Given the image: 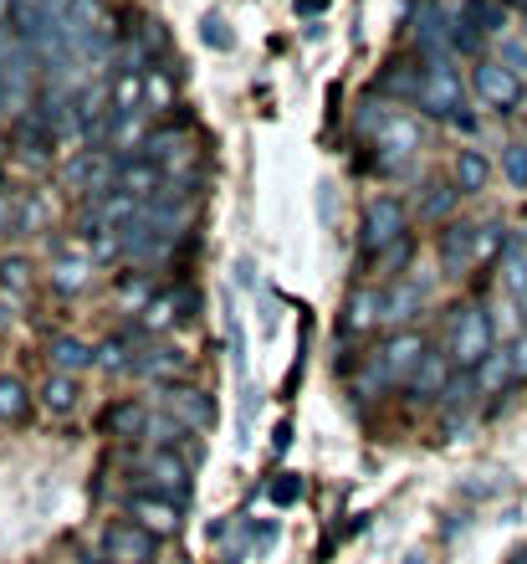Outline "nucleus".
<instances>
[{
  "label": "nucleus",
  "instance_id": "nucleus-5",
  "mask_svg": "<svg viewBox=\"0 0 527 564\" xmlns=\"http://www.w3.org/2000/svg\"><path fill=\"white\" fill-rule=\"evenodd\" d=\"M451 31H455V11L440 6V0H420L410 15V42L425 62H440V57H455L451 52Z\"/></svg>",
  "mask_w": 527,
  "mask_h": 564
},
{
  "label": "nucleus",
  "instance_id": "nucleus-28",
  "mask_svg": "<svg viewBox=\"0 0 527 564\" xmlns=\"http://www.w3.org/2000/svg\"><path fill=\"white\" fill-rule=\"evenodd\" d=\"M144 421H149V411L139 401H118V405H108V411H103V431H108V436H133V431L144 436Z\"/></svg>",
  "mask_w": 527,
  "mask_h": 564
},
{
  "label": "nucleus",
  "instance_id": "nucleus-41",
  "mask_svg": "<svg viewBox=\"0 0 527 564\" xmlns=\"http://www.w3.org/2000/svg\"><path fill=\"white\" fill-rule=\"evenodd\" d=\"M328 11V0H297V15H322Z\"/></svg>",
  "mask_w": 527,
  "mask_h": 564
},
{
  "label": "nucleus",
  "instance_id": "nucleus-1",
  "mask_svg": "<svg viewBox=\"0 0 527 564\" xmlns=\"http://www.w3.org/2000/svg\"><path fill=\"white\" fill-rule=\"evenodd\" d=\"M353 129H359V139L364 144L380 149V170L384 175H405L410 170V160L420 154V119L415 113H405V108H395L389 98H369L364 108H359V119H353Z\"/></svg>",
  "mask_w": 527,
  "mask_h": 564
},
{
  "label": "nucleus",
  "instance_id": "nucleus-36",
  "mask_svg": "<svg viewBox=\"0 0 527 564\" xmlns=\"http://www.w3.org/2000/svg\"><path fill=\"white\" fill-rule=\"evenodd\" d=\"M118 297H123V303H144L149 297V272H123V278H118Z\"/></svg>",
  "mask_w": 527,
  "mask_h": 564
},
{
  "label": "nucleus",
  "instance_id": "nucleus-42",
  "mask_svg": "<svg viewBox=\"0 0 527 564\" xmlns=\"http://www.w3.org/2000/svg\"><path fill=\"white\" fill-rule=\"evenodd\" d=\"M77 564H118V560H108V554H92V550H88V554H83V560H77Z\"/></svg>",
  "mask_w": 527,
  "mask_h": 564
},
{
  "label": "nucleus",
  "instance_id": "nucleus-20",
  "mask_svg": "<svg viewBox=\"0 0 527 564\" xmlns=\"http://www.w3.org/2000/svg\"><path fill=\"white\" fill-rule=\"evenodd\" d=\"M185 370V349L179 344H149L144 355L133 359V375L139 380H169V375Z\"/></svg>",
  "mask_w": 527,
  "mask_h": 564
},
{
  "label": "nucleus",
  "instance_id": "nucleus-11",
  "mask_svg": "<svg viewBox=\"0 0 527 564\" xmlns=\"http://www.w3.org/2000/svg\"><path fill=\"white\" fill-rule=\"evenodd\" d=\"M436 257H440V272L446 278H461V272H471L482 257H476V226L471 221H446V231H440L436 241Z\"/></svg>",
  "mask_w": 527,
  "mask_h": 564
},
{
  "label": "nucleus",
  "instance_id": "nucleus-40",
  "mask_svg": "<svg viewBox=\"0 0 527 564\" xmlns=\"http://www.w3.org/2000/svg\"><path fill=\"white\" fill-rule=\"evenodd\" d=\"M15 324V303H11V297H6V293H0V334H6V328H11Z\"/></svg>",
  "mask_w": 527,
  "mask_h": 564
},
{
  "label": "nucleus",
  "instance_id": "nucleus-37",
  "mask_svg": "<svg viewBox=\"0 0 527 564\" xmlns=\"http://www.w3.org/2000/svg\"><path fill=\"white\" fill-rule=\"evenodd\" d=\"M297 498H303V477H297V473H287L282 482H272V503H277V508H293Z\"/></svg>",
  "mask_w": 527,
  "mask_h": 564
},
{
  "label": "nucleus",
  "instance_id": "nucleus-25",
  "mask_svg": "<svg viewBox=\"0 0 527 564\" xmlns=\"http://www.w3.org/2000/svg\"><path fill=\"white\" fill-rule=\"evenodd\" d=\"M455 206H461V185H455V180H436V185H425V195H420V221H446Z\"/></svg>",
  "mask_w": 527,
  "mask_h": 564
},
{
  "label": "nucleus",
  "instance_id": "nucleus-39",
  "mask_svg": "<svg viewBox=\"0 0 527 564\" xmlns=\"http://www.w3.org/2000/svg\"><path fill=\"white\" fill-rule=\"evenodd\" d=\"M11 226H15V200L0 191V231H11Z\"/></svg>",
  "mask_w": 527,
  "mask_h": 564
},
{
  "label": "nucleus",
  "instance_id": "nucleus-3",
  "mask_svg": "<svg viewBox=\"0 0 527 564\" xmlns=\"http://www.w3.org/2000/svg\"><path fill=\"white\" fill-rule=\"evenodd\" d=\"M410 237V206L399 195H374L364 206V231H359V252L364 262H374L380 252H389L395 241Z\"/></svg>",
  "mask_w": 527,
  "mask_h": 564
},
{
  "label": "nucleus",
  "instance_id": "nucleus-21",
  "mask_svg": "<svg viewBox=\"0 0 527 564\" xmlns=\"http://www.w3.org/2000/svg\"><path fill=\"white\" fill-rule=\"evenodd\" d=\"M425 308V288L420 282H395V288H384V324H410L415 313Z\"/></svg>",
  "mask_w": 527,
  "mask_h": 564
},
{
  "label": "nucleus",
  "instance_id": "nucleus-18",
  "mask_svg": "<svg viewBox=\"0 0 527 564\" xmlns=\"http://www.w3.org/2000/svg\"><path fill=\"white\" fill-rule=\"evenodd\" d=\"M492 175H497V164L486 160L482 149H455V160H451V180L461 185V195H476L492 185Z\"/></svg>",
  "mask_w": 527,
  "mask_h": 564
},
{
  "label": "nucleus",
  "instance_id": "nucleus-24",
  "mask_svg": "<svg viewBox=\"0 0 527 564\" xmlns=\"http://www.w3.org/2000/svg\"><path fill=\"white\" fill-rule=\"evenodd\" d=\"M513 380H517L513 349H492V355L482 359V370H476V386H482V395H497V390H507Z\"/></svg>",
  "mask_w": 527,
  "mask_h": 564
},
{
  "label": "nucleus",
  "instance_id": "nucleus-34",
  "mask_svg": "<svg viewBox=\"0 0 527 564\" xmlns=\"http://www.w3.org/2000/svg\"><path fill=\"white\" fill-rule=\"evenodd\" d=\"M507 241H513V237H507L497 221H482V226H476V257H482V262H486V257H502V252H507Z\"/></svg>",
  "mask_w": 527,
  "mask_h": 564
},
{
  "label": "nucleus",
  "instance_id": "nucleus-27",
  "mask_svg": "<svg viewBox=\"0 0 527 564\" xmlns=\"http://www.w3.org/2000/svg\"><path fill=\"white\" fill-rule=\"evenodd\" d=\"M0 421L6 426H26L31 421V390L15 375H0Z\"/></svg>",
  "mask_w": 527,
  "mask_h": 564
},
{
  "label": "nucleus",
  "instance_id": "nucleus-15",
  "mask_svg": "<svg viewBox=\"0 0 527 564\" xmlns=\"http://www.w3.org/2000/svg\"><path fill=\"white\" fill-rule=\"evenodd\" d=\"M425 355H430V349H425V339H420V334H410V328H399L395 339L380 349V359H384V370H389V380H410L415 365H420Z\"/></svg>",
  "mask_w": 527,
  "mask_h": 564
},
{
  "label": "nucleus",
  "instance_id": "nucleus-4",
  "mask_svg": "<svg viewBox=\"0 0 527 564\" xmlns=\"http://www.w3.org/2000/svg\"><path fill=\"white\" fill-rule=\"evenodd\" d=\"M420 113L440 123H455L466 113V83H461V67L451 57L425 62V88H420Z\"/></svg>",
  "mask_w": 527,
  "mask_h": 564
},
{
  "label": "nucleus",
  "instance_id": "nucleus-30",
  "mask_svg": "<svg viewBox=\"0 0 527 564\" xmlns=\"http://www.w3.org/2000/svg\"><path fill=\"white\" fill-rule=\"evenodd\" d=\"M0 293L6 297H26L31 293V262L26 257H6V262H0Z\"/></svg>",
  "mask_w": 527,
  "mask_h": 564
},
{
  "label": "nucleus",
  "instance_id": "nucleus-29",
  "mask_svg": "<svg viewBox=\"0 0 527 564\" xmlns=\"http://www.w3.org/2000/svg\"><path fill=\"white\" fill-rule=\"evenodd\" d=\"M384 386H395V380H389V370H384V359H380V355L364 359V370H359V375L349 380V390L359 395V401H374V395H380Z\"/></svg>",
  "mask_w": 527,
  "mask_h": 564
},
{
  "label": "nucleus",
  "instance_id": "nucleus-6",
  "mask_svg": "<svg viewBox=\"0 0 527 564\" xmlns=\"http://www.w3.org/2000/svg\"><path fill=\"white\" fill-rule=\"evenodd\" d=\"M471 93H476V104H482L486 113H513V108L523 104V77H517L513 67H502L497 57H482L471 67Z\"/></svg>",
  "mask_w": 527,
  "mask_h": 564
},
{
  "label": "nucleus",
  "instance_id": "nucleus-22",
  "mask_svg": "<svg viewBox=\"0 0 527 564\" xmlns=\"http://www.w3.org/2000/svg\"><path fill=\"white\" fill-rule=\"evenodd\" d=\"M133 328H118V334H108L103 344H98V370L108 375H133Z\"/></svg>",
  "mask_w": 527,
  "mask_h": 564
},
{
  "label": "nucleus",
  "instance_id": "nucleus-38",
  "mask_svg": "<svg viewBox=\"0 0 527 564\" xmlns=\"http://www.w3.org/2000/svg\"><path fill=\"white\" fill-rule=\"evenodd\" d=\"M318 216L333 221V185H318Z\"/></svg>",
  "mask_w": 527,
  "mask_h": 564
},
{
  "label": "nucleus",
  "instance_id": "nucleus-9",
  "mask_svg": "<svg viewBox=\"0 0 527 564\" xmlns=\"http://www.w3.org/2000/svg\"><path fill=\"white\" fill-rule=\"evenodd\" d=\"M123 513H129L139 529H149L154 539H169V534H179V513H185V503H175V498H164V492H154V488H139V492H129L123 498Z\"/></svg>",
  "mask_w": 527,
  "mask_h": 564
},
{
  "label": "nucleus",
  "instance_id": "nucleus-13",
  "mask_svg": "<svg viewBox=\"0 0 527 564\" xmlns=\"http://www.w3.org/2000/svg\"><path fill=\"white\" fill-rule=\"evenodd\" d=\"M164 411H169V416H179L190 431H206L210 421H216V401H210L206 390H195V386L190 390H175V386L164 390Z\"/></svg>",
  "mask_w": 527,
  "mask_h": 564
},
{
  "label": "nucleus",
  "instance_id": "nucleus-7",
  "mask_svg": "<svg viewBox=\"0 0 527 564\" xmlns=\"http://www.w3.org/2000/svg\"><path fill=\"white\" fill-rule=\"evenodd\" d=\"M113 180H118V154L113 149H77L73 160H67V170H62V185L77 195H108L113 191Z\"/></svg>",
  "mask_w": 527,
  "mask_h": 564
},
{
  "label": "nucleus",
  "instance_id": "nucleus-31",
  "mask_svg": "<svg viewBox=\"0 0 527 564\" xmlns=\"http://www.w3.org/2000/svg\"><path fill=\"white\" fill-rule=\"evenodd\" d=\"M497 62H502V67H513V73L527 83V36H523V31L497 36Z\"/></svg>",
  "mask_w": 527,
  "mask_h": 564
},
{
  "label": "nucleus",
  "instance_id": "nucleus-14",
  "mask_svg": "<svg viewBox=\"0 0 527 564\" xmlns=\"http://www.w3.org/2000/svg\"><path fill=\"white\" fill-rule=\"evenodd\" d=\"M451 375H455L451 355H446V349H430V355L415 365V375H410V395L440 401V395H446V386H451Z\"/></svg>",
  "mask_w": 527,
  "mask_h": 564
},
{
  "label": "nucleus",
  "instance_id": "nucleus-8",
  "mask_svg": "<svg viewBox=\"0 0 527 564\" xmlns=\"http://www.w3.org/2000/svg\"><path fill=\"white\" fill-rule=\"evenodd\" d=\"M139 473H144V488L175 498V503H190V462L169 452V446H154L139 457Z\"/></svg>",
  "mask_w": 527,
  "mask_h": 564
},
{
  "label": "nucleus",
  "instance_id": "nucleus-17",
  "mask_svg": "<svg viewBox=\"0 0 527 564\" xmlns=\"http://www.w3.org/2000/svg\"><path fill=\"white\" fill-rule=\"evenodd\" d=\"M384 324V293L380 288H353L343 308V334H369Z\"/></svg>",
  "mask_w": 527,
  "mask_h": 564
},
{
  "label": "nucleus",
  "instance_id": "nucleus-43",
  "mask_svg": "<svg viewBox=\"0 0 527 564\" xmlns=\"http://www.w3.org/2000/svg\"><path fill=\"white\" fill-rule=\"evenodd\" d=\"M523 36H527V21H523Z\"/></svg>",
  "mask_w": 527,
  "mask_h": 564
},
{
  "label": "nucleus",
  "instance_id": "nucleus-12",
  "mask_svg": "<svg viewBox=\"0 0 527 564\" xmlns=\"http://www.w3.org/2000/svg\"><path fill=\"white\" fill-rule=\"evenodd\" d=\"M46 365H52V375L98 370V344L77 339V334H52V344H46Z\"/></svg>",
  "mask_w": 527,
  "mask_h": 564
},
{
  "label": "nucleus",
  "instance_id": "nucleus-32",
  "mask_svg": "<svg viewBox=\"0 0 527 564\" xmlns=\"http://www.w3.org/2000/svg\"><path fill=\"white\" fill-rule=\"evenodd\" d=\"M497 170H502V180H507L513 191H527V144H507V149H502Z\"/></svg>",
  "mask_w": 527,
  "mask_h": 564
},
{
  "label": "nucleus",
  "instance_id": "nucleus-33",
  "mask_svg": "<svg viewBox=\"0 0 527 564\" xmlns=\"http://www.w3.org/2000/svg\"><path fill=\"white\" fill-rule=\"evenodd\" d=\"M200 42H206L210 52H235V31H231V21L210 11L206 21H200Z\"/></svg>",
  "mask_w": 527,
  "mask_h": 564
},
{
  "label": "nucleus",
  "instance_id": "nucleus-19",
  "mask_svg": "<svg viewBox=\"0 0 527 564\" xmlns=\"http://www.w3.org/2000/svg\"><path fill=\"white\" fill-rule=\"evenodd\" d=\"M420 88H425V73L415 67V62H389L384 67V83H380V98H389V104H420Z\"/></svg>",
  "mask_w": 527,
  "mask_h": 564
},
{
  "label": "nucleus",
  "instance_id": "nucleus-2",
  "mask_svg": "<svg viewBox=\"0 0 527 564\" xmlns=\"http://www.w3.org/2000/svg\"><path fill=\"white\" fill-rule=\"evenodd\" d=\"M497 349V324H492V313L466 303V308L451 313V324H446V355H451L455 370H482V359Z\"/></svg>",
  "mask_w": 527,
  "mask_h": 564
},
{
  "label": "nucleus",
  "instance_id": "nucleus-23",
  "mask_svg": "<svg viewBox=\"0 0 527 564\" xmlns=\"http://www.w3.org/2000/svg\"><path fill=\"white\" fill-rule=\"evenodd\" d=\"M77 401H83V386H77V375H46L42 405L52 411V416H73Z\"/></svg>",
  "mask_w": 527,
  "mask_h": 564
},
{
  "label": "nucleus",
  "instance_id": "nucleus-26",
  "mask_svg": "<svg viewBox=\"0 0 527 564\" xmlns=\"http://www.w3.org/2000/svg\"><path fill=\"white\" fill-rule=\"evenodd\" d=\"M461 15L482 36H507V6L502 0H461Z\"/></svg>",
  "mask_w": 527,
  "mask_h": 564
},
{
  "label": "nucleus",
  "instance_id": "nucleus-10",
  "mask_svg": "<svg viewBox=\"0 0 527 564\" xmlns=\"http://www.w3.org/2000/svg\"><path fill=\"white\" fill-rule=\"evenodd\" d=\"M98 554H108V560H118V564H154L160 539L149 534V529H139L133 519H118V523H103V534H98Z\"/></svg>",
  "mask_w": 527,
  "mask_h": 564
},
{
  "label": "nucleus",
  "instance_id": "nucleus-16",
  "mask_svg": "<svg viewBox=\"0 0 527 564\" xmlns=\"http://www.w3.org/2000/svg\"><path fill=\"white\" fill-rule=\"evenodd\" d=\"M139 154H144L149 164H160L164 175H169V170H185V164H190V139L175 134V129H154Z\"/></svg>",
  "mask_w": 527,
  "mask_h": 564
},
{
  "label": "nucleus",
  "instance_id": "nucleus-35",
  "mask_svg": "<svg viewBox=\"0 0 527 564\" xmlns=\"http://www.w3.org/2000/svg\"><path fill=\"white\" fill-rule=\"evenodd\" d=\"M410 257H415V241L405 237V241H395V247H389V252H380V257H374V262H369V268H374V272H384V278H395V272L405 268V262H410Z\"/></svg>",
  "mask_w": 527,
  "mask_h": 564
}]
</instances>
